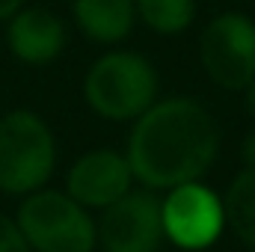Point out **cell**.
Masks as SVG:
<instances>
[{
	"label": "cell",
	"instance_id": "6da1fadb",
	"mask_svg": "<svg viewBox=\"0 0 255 252\" xmlns=\"http://www.w3.org/2000/svg\"><path fill=\"white\" fill-rule=\"evenodd\" d=\"M220 151L214 116L193 98H157L128 133L125 157L145 190H172L199 181Z\"/></svg>",
	"mask_w": 255,
	"mask_h": 252
},
{
	"label": "cell",
	"instance_id": "7a4b0ae2",
	"mask_svg": "<svg viewBox=\"0 0 255 252\" xmlns=\"http://www.w3.org/2000/svg\"><path fill=\"white\" fill-rule=\"evenodd\" d=\"M160 95L154 65L133 51H107L83 77V101L107 122L139 119Z\"/></svg>",
	"mask_w": 255,
	"mask_h": 252
},
{
	"label": "cell",
	"instance_id": "3957f363",
	"mask_svg": "<svg viewBox=\"0 0 255 252\" xmlns=\"http://www.w3.org/2000/svg\"><path fill=\"white\" fill-rule=\"evenodd\" d=\"M57 166V139L36 110L0 116V193L27 196L42 190Z\"/></svg>",
	"mask_w": 255,
	"mask_h": 252
},
{
	"label": "cell",
	"instance_id": "277c9868",
	"mask_svg": "<svg viewBox=\"0 0 255 252\" xmlns=\"http://www.w3.org/2000/svg\"><path fill=\"white\" fill-rule=\"evenodd\" d=\"M15 223L33 252H92L98 247L92 214L65 190H33L21 196Z\"/></svg>",
	"mask_w": 255,
	"mask_h": 252
},
{
	"label": "cell",
	"instance_id": "5b68a950",
	"mask_svg": "<svg viewBox=\"0 0 255 252\" xmlns=\"http://www.w3.org/2000/svg\"><path fill=\"white\" fill-rule=\"evenodd\" d=\"M199 63L208 80L244 92L255 80V21L244 12H220L199 33Z\"/></svg>",
	"mask_w": 255,
	"mask_h": 252
},
{
	"label": "cell",
	"instance_id": "8992f818",
	"mask_svg": "<svg viewBox=\"0 0 255 252\" xmlns=\"http://www.w3.org/2000/svg\"><path fill=\"white\" fill-rule=\"evenodd\" d=\"M163 238L184 252H202L214 247L226 229L223 196H217L202 181H187L166 190L160 199Z\"/></svg>",
	"mask_w": 255,
	"mask_h": 252
},
{
	"label": "cell",
	"instance_id": "52a82bcc",
	"mask_svg": "<svg viewBox=\"0 0 255 252\" xmlns=\"http://www.w3.org/2000/svg\"><path fill=\"white\" fill-rule=\"evenodd\" d=\"M98 247L104 252H157L163 247V214L154 190H130L107 205L95 220Z\"/></svg>",
	"mask_w": 255,
	"mask_h": 252
},
{
	"label": "cell",
	"instance_id": "ba28073f",
	"mask_svg": "<svg viewBox=\"0 0 255 252\" xmlns=\"http://www.w3.org/2000/svg\"><path fill=\"white\" fill-rule=\"evenodd\" d=\"M133 172L125 151L92 148L80 154L65 175V193L86 211H104L133 190Z\"/></svg>",
	"mask_w": 255,
	"mask_h": 252
},
{
	"label": "cell",
	"instance_id": "9c48e42d",
	"mask_svg": "<svg viewBox=\"0 0 255 252\" xmlns=\"http://www.w3.org/2000/svg\"><path fill=\"white\" fill-rule=\"evenodd\" d=\"M6 45L21 63L48 65L65 51V24L51 9L24 6L6 24Z\"/></svg>",
	"mask_w": 255,
	"mask_h": 252
},
{
	"label": "cell",
	"instance_id": "30bf717a",
	"mask_svg": "<svg viewBox=\"0 0 255 252\" xmlns=\"http://www.w3.org/2000/svg\"><path fill=\"white\" fill-rule=\"evenodd\" d=\"M71 15L80 33L98 45H116L136 24L133 0H71Z\"/></svg>",
	"mask_w": 255,
	"mask_h": 252
},
{
	"label": "cell",
	"instance_id": "8fae6325",
	"mask_svg": "<svg viewBox=\"0 0 255 252\" xmlns=\"http://www.w3.org/2000/svg\"><path fill=\"white\" fill-rule=\"evenodd\" d=\"M226 226L238 235L244 247L255 250V169H241L223 196Z\"/></svg>",
	"mask_w": 255,
	"mask_h": 252
},
{
	"label": "cell",
	"instance_id": "7c38bea8",
	"mask_svg": "<svg viewBox=\"0 0 255 252\" xmlns=\"http://www.w3.org/2000/svg\"><path fill=\"white\" fill-rule=\"evenodd\" d=\"M136 18L157 36H178L196 21V0H133Z\"/></svg>",
	"mask_w": 255,
	"mask_h": 252
},
{
	"label": "cell",
	"instance_id": "4fadbf2b",
	"mask_svg": "<svg viewBox=\"0 0 255 252\" xmlns=\"http://www.w3.org/2000/svg\"><path fill=\"white\" fill-rule=\"evenodd\" d=\"M0 252H33L27 247L15 217H6L3 211H0Z\"/></svg>",
	"mask_w": 255,
	"mask_h": 252
},
{
	"label": "cell",
	"instance_id": "5bb4252c",
	"mask_svg": "<svg viewBox=\"0 0 255 252\" xmlns=\"http://www.w3.org/2000/svg\"><path fill=\"white\" fill-rule=\"evenodd\" d=\"M241 157H244V166H247V169H255V130L247 133L244 148H241Z\"/></svg>",
	"mask_w": 255,
	"mask_h": 252
},
{
	"label": "cell",
	"instance_id": "9a60e30c",
	"mask_svg": "<svg viewBox=\"0 0 255 252\" xmlns=\"http://www.w3.org/2000/svg\"><path fill=\"white\" fill-rule=\"evenodd\" d=\"M18 9H24V0H0V21H9Z\"/></svg>",
	"mask_w": 255,
	"mask_h": 252
},
{
	"label": "cell",
	"instance_id": "2e32d148",
	"mask_svg": "<svg viewBox=\"0 0 255 252\" xmlns=\"http://www.w3.org/2000/svg\"><path fill=\"white\" fill-rule=\"evenodd\" d=\"M244 104H247V113L255 119V80L244 89Z\"/></svg>",
	"mask_w": 255,
	"mask_h": 252
}]
</instances>
